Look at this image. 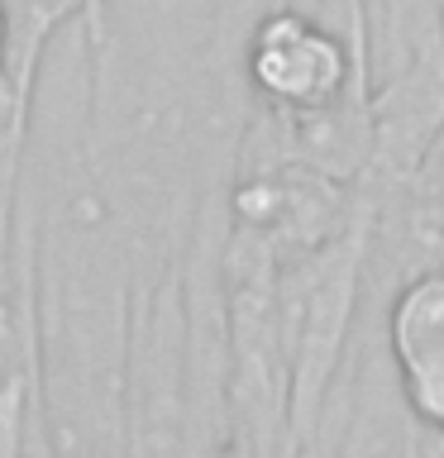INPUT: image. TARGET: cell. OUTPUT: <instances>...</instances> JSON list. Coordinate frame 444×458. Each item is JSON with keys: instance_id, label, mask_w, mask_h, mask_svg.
Masks as SVG:
<instances>
[{"instance_id": "1", "label": "cell", "mask_w": 444, "mask_h": 458, "mask_svg": "<svg viewBox=\"0 0 444 458\" xmlns=\"http://www.w3.org/2000/svg\"><path fill=\"white\" fill-rule=\"evenodd\" d=\"M243 106L282 124L339 110H372L368 29L329 24L296 0L258 14L235 53Z\"/></svg>"}, {"instance_id": "2", "label": "cell", "mask_w": 444, "mask_h": 458, "mask_svg": "<svg viewBox=\"0 0 444 458\" xmlns=\"http://www.w3.org/2000/svg\"><path fill=\"white\" fill-rule=\"evenodd\" d=\"M378 335L415 429L444 439V267H415L387 286Z\"/></svg>"}, {"instance_id": "3", "label": "cell", "mask_w": 444, "mask_h": 458, "mask_svg": "<svg viewBox=\"0 0 444 458\" xmlns=\"http://www.w3.org/2000/svg\"><path fill=\"white\" fill-rule=\"evenodd\" d=\"M296 458H306V454H296Z\"/></svg>"}]
</instances>
